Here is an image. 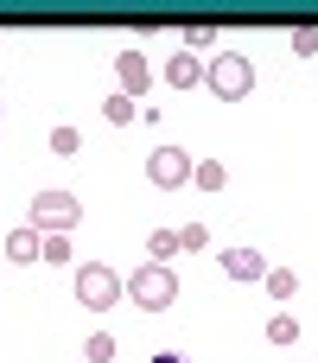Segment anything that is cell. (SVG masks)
I'll return each instance as SVG.
<instances>
[{
	"label": "cell",
	"instance_id": "6da1fadb",
	"mask_svg": "<svg viewBox=\"0 0 318 363\" xmlns=\"http://www.w3.org/2000/svg\"><path fill=\"white\" fill-rule=\"evenodd\" d=\"M127 300H134L140 313H166V306L178 300V274H172L166 262H147V268L127 274Z\"/></svg>",
	"mask_w": 318,
	"mask_h": 363
},
{
	"label": "cell",
	"instance_id": "7a4b0ae2",
	"mask_svg": "<svg viewBox=\"0 0 318 363\" xmlns=\"http://www.w3.org/2000/svg\"><path fill=\"white\" fill-rule=\"evenodd\" d=\"M204 83H210L217 96H229V102H236V96H249V89H255V64H249L242 51H217V57L204 64Z\"/></svg>",
	"mask_w": 318,
	"mask_h": 363
},
{
	"label": "cell",
	"instance_id": "3957f363",
	"mask_svg": "<svg viewBox=\"0 0 318 363\" xmlns=\"http://www.w3.org/2000/svg\"><path fill=\"white\" fill-rule=\"evenodd\" d=\"M76 217H83V204H76L70 191H38V198H32V223H38L45 236H70Z\"/></svg>",
	"mask_w": 318,
	"mask_h": 363
},
{
	"label": "cell",
	"instance_id": "277c9868",
	"mask_svg": "<svg viewBox=\"0 0 318 363\" xmlns=\"http://www.w3.org/2000/svg\"><path fill=\"white\" fill-rule=\"evenodd\" d=\"M115 294H127V287L115 281V268H102V262H83V268H76V300H83V306L102 313V306H115Z\"/></svg>",
	"mask_w": 318,
	"mask_h": 363
},
{
	"label": "cell",
	"instance_id": "5b68a950",
	"mask_svg": "<svg viewBox=\"0 0 318 363\" xmlns=\"http://www.w3.org/2000/svg\"><path fill=\"white\" fill-rule=\"evenodd\" d=\"M191 166H198V160H191V153H178V147L147 153V179H153V185H166V191H172V185H191Z\"/></svg>",
	"mask_w": 318,
	"mask_h": 363
},
{
	"label": "cell",
	"instance_id": "8992f818",
	"mask_svg": "<svg viewBox=\"0 0 318 363\" xmlns=\"http://www.w3.org/2000/svg\"><path fill=\"white\" fill-rule=\"evenodd\" d=\"M115 77H121V96H140V89L153 83V64H147L140 51H121V57H115Z\"/></svg>",
	"mask_w": 318,
	"mask_h": 363
},
{
	"label": "cell",
	"instance_id": "52a82bcc",
	"mask_svg": "<svg viewBox=\"0 0 318 363\" xmlns=\"http://www.w3.org/2000/svg\"><path fill=\"white\" fill-rule=\"evenodd\" d=\"M223 274L229 281H268V255L261 249H229L223 255Z\"/></svg>",
	"mask_w": 318,
	"mask_h": 363
},
{
	"label": "cell",
	"instance_id": "ba28073f",
	"mask_svg": "<svg viewBox=\"0 0 318 363\" xmlns=\"http://www.w3.org/2000/svg\"><path fill=\"white\" fill-rule=\"evenodd\" d=\"M198 83H204V57H191V51L166 57V89H198Z\"/></svg>",
	"mask_w": 318,
	"mask_h": 363
},
{
	"label": "cell",
	"instance_id": "9c48e42d",
	"mask_svg": "<svg viewBox=\"0 0 318 363\" xmlns=\"http://www.w3.org/2000/svg\"><path fill=\"white\" fill-rule=\"evenodd\" d=\"M6 255H13V262H32V255H45V236H38V230H13V236H6Z\"/></svg>",
	"mask_w": 318,
	"mask_h": 363
},
{
	"label": "cell",
	"instance_id": "30bf717a",
	"mask_svg": "<svg viewBox=\"0 0 318 363\" xmlns=\"http://www.w3.org/2000/svg\"><path fill=\"white\" fill-rule=\"evenodd\" d=\"M191 185H204V191H223V185H229V172H223L217 160H198V166H191Z\"/></svg>",
	"mask_w": 318,
	"mask_h": 363
},
{
	"label": "cell",
	"instance_id": "8fae6325",
	"mask_svg": "<svg viewBox=\"0 0 318 363\" xmlns=\"http://www.w3.org/2000/svg\"><path fill=\"white\" fill-rule=\"evenodd\" d=\"M178 249H185V242H178V230H153V236H147V255H153V262H172Z\"/></svg>",
	"mask_w": 318,
	"mask_h": 363
},
{
	"label": "cell",
	"instance_id": "7c38bea8",
	"mask_svg": "<svg viewBox=\"0 0 318 363\" xmlns=\"http://www.w3.org/2000/svg\"><path fill=\"white\" fill-rule=\"evenodd\" d=\"M293 338H300V319L293 313H274L268 319V345H293Z\"/></svg>",
	"mask_w": 318,
	"mask_h": 363
},
{
	"label": "cell",
	"instance_id": "4fadbf2b",
	"mask_svg": "<svg viewBox=\"0 0 318 363\" xmlns=\"http://www.w3.org/2000/svg\"><path fill=\"white\" fill-rule=\"evenodd\" d=\"M102 115H108L115 128H121V121H140V108H134V96H108V102H102Z\"/></svg>",
	"mask_w": 318,
	"mask_h": 363
},
{
	"label": "cell",
	"instance_id": "5bb4252c",
	"mask_svg": "<svg viewBox=\"0 0 318 363\" xmlns=\"http://www.w3.org/2000/svg\"><path fill=\"white\" fill-rule=\"evenodd\" d=\"M76 147H83V134H76L70 121H64V128H51V153H57V160H70Z\"/></svg>",
	"mask_w": 318,
	"mask_h": 363
},
{
	"label": "cell",
	"instance_id": "9a60e30c",
	"mask_svg": "<svg viewBox=\"0 0 318 363\" xmlns=\"http://www.w3.org/2000/svg\"><path fill=\"white\" fill-rule=\"evenodd\" d=\"M293 287H300V274H293V268H268V294H274V300H287Z\"/></svg>",
	"mask_w": 318,
	"mask_h": 363
},
{
	"label": "cell",
	"instance_id": "2e32d148",
	"mask_svg": "<svg viewBox=\"0 0 318 363\" xmlns=\"http://www.w3.org/2000/svg\"><path fill=\"white\" fill-rule=\"evenodd\" d=\"M83 351H89V363H108V357H115V338H108V332H89Z\"/></svg>",
	"mask_w": 318,
	"mask_h": 363
},
{
	"label": "cell",
	"instance_id": "e0dca14e",
	"mask_svg": "<svg viewBox=\"0 0 318 363\" xmlns=\"http://www.w3.org/2000/svg\"><path fill=\"white\" fill-rule=\"evenodd\" d=\"M45 262L64 268V262H70V236H45Z\"/></svg>",
	"mask_w": 318,
	"mask_h": 363
},
{
	"label": "cell",
	"instance_id": "ac0fdd59",
	"mask_svg": "<svg viewBox=\"0 0 318 363\" xmlns=\"http://www.w3.org/2000/svg\"><path fill=\"white\" fill-rule=\"evenodd\" d=\"M293 51L312 57V51H318V26H300V32H293Z\"/></svg>",
	"mask_w": 318,
	"mask_h": 363
},
{
	"label": "cell",
	"instance_id": "d6986e66",
	"mask_svg": "<svg viewBox=\"0 0 318 363\" xmlns=\"http://www.w3.org/2000/svg\"><path fill=\"white\" fill-rule=\"evenodd\" d=\"M153 363H185V357H178V351H159V357H153Z\"/></svg>",
	"mask_w": 318,
	"mask_h": 363
}]
</instances>
